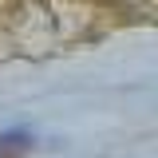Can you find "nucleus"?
I'll return each instance as SVG.
<instances>
[{
	"instance_id": "obj_1",
	"label": "nucleus",
	"mask_w": 158,
	"mask_h": 158,
	"mask_svg": "<svg viewBox=\"0 0 158 158\" xmlns=\"http://www.w3.org/2000/svg\"><path fill=\"white\" fill-rule=\"evenodd\" d=\"M32 150V135H24V131H12V135H0V154L4 158H20Z\"/></svg>"
}]
</instances>
